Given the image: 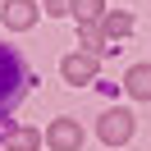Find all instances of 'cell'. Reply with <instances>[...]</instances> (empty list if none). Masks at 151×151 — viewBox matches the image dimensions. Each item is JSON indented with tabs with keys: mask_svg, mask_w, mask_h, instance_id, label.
Instances as JSON below:
<instances>
[{
	"mask_svg": "<svg viewBox=\"0 0 151 151\" xmlns=\"http://www.w3.org/2000/svg\"><path fill=\"white\" fill-rule=\"evenodd\" d=\"M69 5H73V0H46V14L60 19V14H69Z\"/></svg>",
	"mask_w": 151,
	"mask_h": 151,
	"instance_id": "8fae6325",
	"label": "cell"
},
{
	"mask_svg": "<svg viewBox=\"0 0 151 151\" xmlns=\"http://www.w3.org/2000/svg\"><path fill=\"white\" fill-rule=\"evenodd\" d=\"M19 96H23V64L9 46H0V114H9Z\"/></svg>",
	"mask_w": 151,
	"mask_h": 151,
	"instance_id": "6da1fadb",
	"label": "cell"
},
{
	"mask_svg": "<svg viewBox=\"0 0 151 151\" xmlns=\"http://www.w3.org/2000/svg\"><path fill=\"white\" fill-rule=\"evenodd\" d=\"M37 133H32V128H9V133H5V147H9V151H37Z\"/></svg>",
	"mask_w": 151,
	"mask_h": 151,
	"instance_id": "9c48e42d",
	"label": "cell"
},
{
	"mask_svg": "<svg viewBox=\"0 0 151 151\" xmlns=\"http://www.w3.org/2000/svg\"><path fill=\"white\" fill-rule=\"evenodd\" d=\"M133 128H137V124H133V114H128V110H105V114H101V124H96V137L110 142V147H119V142H128V137H133Z\"/></svg>",
	"mask_w": 151,
	"mask_h": 151,
	"instance_id": "7a4b0ae2",
	"label": "cell"
},
{
	"mask_svg": "<svg viewBox=\"0 0 151 151\" xmlns=\"http://www.w3.org/2000/svg\"><path fill=\"white\" fill-rule=\"evenodd\" d=\"M5 23H9L14 32H28L32 23H37V5H32V0H9V5H5Z\"/></svg>",
	"mask_w": 151,
	"mask_h": 151,
	"instance_id": "5b68a950",
	"label": "cell"
},
{
	"mask_svg": "<svg viewBox=\"0 0 151 151\" xmlns=\"http://www.w3.org/2000/svg\"><path fill=\"white\" fill-rule=\"evenodd\" d=\"M133 32V14H124V9H110V14H101V37H128Z\"/></svg>",
	"mask_w": 151,
	"mask_h": 151,
	"instance_id": "52a82bcc",
	"label": "cell"
},
{
	"mask_svg": "<svg viewBox=\"0 0 151 151\" xmlns=\"http://www.w3.org/2000/svg\"><path fill=\"white\" fill-rule=\"evenodd\" d=\"M96 69H101V64H96L92 50H78V55H69L64 64H60V73H64V83L83 87V83H92V78H96Z\"/></svg>",
	"mask_w": 151,
	"mask_h": 151,
	"instance_id": "3957f363",
	"label": "cell"
},
{
	"mask_svg": "<svg viewBox=\"0 0 151 151\" xmlns=\"http://www.w3.org/2000/svg\"><path fill=\"white\" fill-rule=\"evenodd\" d=\"M124 87H128V96H137V101H151V64H133L128 78H124Z\"/></svg>",
	"mask_w": 151,
	"mask_h": 151,
	"instance_id": "8992f818",
	"label": "cell"
},
{
	"mask_svg": "<svg viewBox=\"0 0 151 151\" xmlns=\"http://www.w3.org/2000/svg\"><path fill=\"white\" fill-rule=\"evenodd\" d=\"M46 142H50L55 151H78V147H83V128H78L73 119H55L50 133H46Z\"/></svg>",
	"mask_w": 151,
	"mask_h": 151,
	"instance_id": "277c9868",
	"label": "cell"
},
{
	"mask_svg": "<svg viewBox=\"0 0 151 151\" xmlns=\"http://www.w3.org/2000/svg\"><path fill=\"white\" fill-rule=\"evenodd\" d=\"M69 14H78V19H83V28H92V23L105 14V0H73V5H69Z\"/></svg>",
	"mask_w": 151,
	"mask_h": 151,
	"instance_id": "ba28073f",
	"label": "cell"
},
{
	"mask_svg": "<svg viewBox=\"0 0 151 151\" xmlns=\"http://www.w3.org/2000/svg\"><path fill=\"white\" fill-rule=\"evenodd\" d=\"M101 41H105V37H101V28H83V46H92V50H96Z\"/></svg>",
	"mask_w": 151,
	"mask_h": 151,
	"instance_id": "30bf717a",
	"label": "cell"
}]
</instances>
